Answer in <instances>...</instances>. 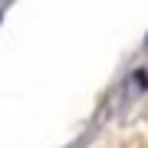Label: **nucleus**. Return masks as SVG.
Returning a JSON list of instances; mask_svg holds the SVG:
<instances>
[{"label":"nucleus","mask_w":148,"mask_h":148,"mask_svg":"<svg viewBox=\"0 0 148 148\" xmlns=\"http://www.w3.org/2000/svg\"><path fill=\"white\" fill-rule=\"evenodd\" d=\"M132 76H135V79H132L135 89H148V73H145V69H138V73H132Z\"/></svg>","instance_id":"nucleus-1"}]
</instances>
